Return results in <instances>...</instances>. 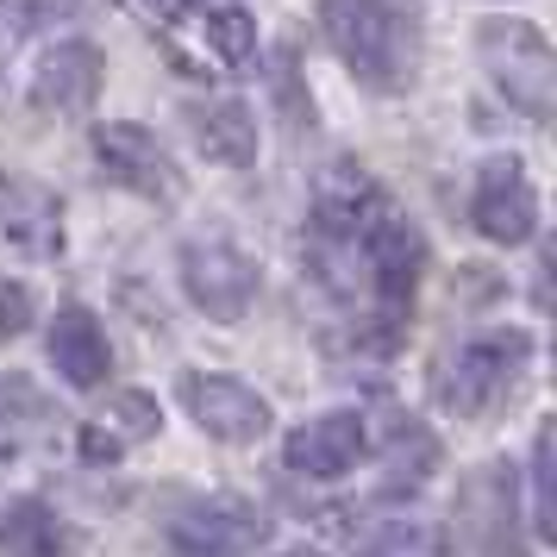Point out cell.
<instances>
[{"instance_id":"cell-1","label":"cell","mask_w":557,"mask_h":557,"mask_svg":"<svg viewBox=\"0 0 557 557\" xmlns=\"http://www.w3.org/2000/svg\"><path fill=\"white\" fill-rule=\"evenodd\" d=\"M320 26H326L338 63L370 95L413 88L420 51H426V20L413 0H320Z\"/></svg>"},{"instance_id":"cell-2","label":"cell","mask_w":557,"mask_h":557,"mask_svg":"<svg viewBox=\"0 0 557 557\" xmlns=\"http://www.w3.org/2000/svg\"><path fill=\"white\" fill-rule=\"evenodd\" d=\"M476 57L488 82H495V95L507 107H520L527 120H545L557 101V57H552V38L520 20V13H488L476 20Z\"/></svg>"},{"instance_id":"cell-3","label":"cell","mask_w":557,"mask_h":557,"mask_svg":"<svg viewBox=\"0 0 557 557\" xmlns=\"http://www.w3.org/2000/svg\"><path fill=\"white\" fill-rule=\"evenodd\" d=\"M527 357H532L527 332H482V338H470V345L445 363L438 395H445V407H457V413H488L495 401L513 395Z\"/></svg>"},{"instance_id":"cell-4","label":"cell","mask_w":557,"mask_h":557,"mask_svg":"<svg viewBox=\"0 0 557 557\" xmlns=\"http://www.w3.org/2000/svg\"><path fill=\"white\" fill-rule=\"evenodd\" d=\"M182 288L207 320H245L257 301V263L232 238H188L182 245Z\"/></svg>"},{"instance_id":"cell-5","label":"cell","mask_w":557,"mask_h":557,"mask_svg":"<svg viewBox=\"0 0 557 557\" xmlns=\"http://www.w3.org/2000/svg\"><path fill=\"white\" fill-rule=\"evenodd\" d=\"M88 151H95V170H101L107 182H120V188L145 195V201L170 207L182 195V170L170 163V151L157 145V132L132 126V120H107V126H95Z\"/></svg>"},{"instance_id":"cell-6","label":"cell","mask_w":557,"mask_h":557,"mask_svg":"<svg viewBox=\"0 0 557 557\" xmlns=\"http://www.w3.org/2000/svg\"><path fill=\"white\" fill-rule=\"evenodd\" d=\"M182 407H188V420L207 432V438H220V445H257L263 432H270V401L245 388L238 376H207V370H188L176 382Z\"/></svg>"},{"instance_id":"cell-7","label":"cell","mask_w":557,"mask_h":557,"mask_svg":"<svg viewBox=\"0 0 557 557\" xmlns=\"http://www.w3.org/2000/svg\"><path fill=\"white\" fill-rule=\"evenodd\" d=\"M470 220H476V232L488 245H527L539 232V188H532L520 157H488L476 170Z\"/></svg>"},{"instance_id":"cell-8","label":"cell","mask_w":557,"mask_h":557,"mask_svg":"<svg viewBox=\"0 0 557 557\" xmlns=\"http://www.w3.org/2000/svg\"><path fill=\"white\" fill-rule=\"evenodd\" d=\"M263 539V513L245 502H195L170 520V552L176 557H245Z\"/></svg>"},{"instance_id":"cell-9","label":"cell","mask_w":557,"mask_h":557,"mask_svg":"<svg viewBox=\"0 0 557 557\" xmlns=\"http://www.w3.org/2000/svg\"><path fill=\"white\" fill-rule=\"evenodd\" d=\"M420 270H426V238L388 207L376 226L363 232V276L376 288V301L401 313L413 301V288H420Z\"/></svg>"},{"instance_id":"cell-10","label":"cell","mask_w":557,"mask_h":557,"mask_svg":"<svg viewBox=\"0 0 557 557\" xmlns=\"http://www.w3.org/2000/svg\"><path fill=\"white\" fill-rule=\"evenodd\" d=\"M388 213V195L363 176L357 163H332L320 188H313V238L332 245H363V232Z\"/></svg>"},{"instance_id":"cell-11","label":"cell","mask_w":557,"mask_h":557,"mask_svg":"<svg viewBox=\"0 0 557 557\" xmlns=\"http://www.w3.org/2000/svg\"><path fill=\"white\" fill-rule=\"evenodd\" d=\"M0 238L20 257H57L63 251V201L45 182L0 176Z\"/></svg>"},{"instance_id":"cell-12","label":"cell","mask_w":557,"mask_h":557,"mask_svg":"<svg viewBox=\"0 0 557 557\" xmlns=\"http://www.w3.org/2000/svg\"><path fill=\"white\" fill-rule=\"evenodd\" d=\"M107 82V63L101 51L88 45V38H63L51 51L38 57V70H32V101L51 107V113H82V107L101 95Z\"/></svg>"},{"instance_id":"cell-13","label":"cell","mask_w":557,"mask_h":557,"mask_svg":"<svg viewBox=\"0 0 557 557\" xmlns=\"http://www.w3.org/2000/svg\"><path fill=\"white\" fill-rule=\"evenodd\" d=\"M357 457H363V420L357 413H320V420H307L288 438V470L313 476V482H332L345 470H357Z\"/></svg>"},{"instance_id":"cell-14","label":"cell","mask_w":557,"mask_h":557,"mask_svg":"<svg viewBox=\"0 0 557 557\" xmlns=\"http://www.w3.org/2000/svg\"><path fill=\"white\" fill-rule=\"evenodd\" d=\"M463 532H470V545L482 557H520V532H513V476H507L502 463L495 470H482L470 476L463 488Z\"/></svg>"},{"instance_id":"cell-15","label":"cell","mask_w":557,"mask_h":557,"mask_svg":"<svg viewBox=\"0 0 557 557\" xmlns=\"http://www.w3.org/2000/svg\"><path fill=\"white\" fill-rule=\"evenodd\" d=\"M188 132L201 145L207 163H226V170H245L257 163V113L232 95H213V101H188Z\"/></svg>"},{"instance_id":"cell-16","label":"cell","mask_w":557,"mask_h":557,"mask_svg":"<svg viewBox=\"0 0 557 557\" xmlns=\"http://www.w3.org/2000/svg\"><path fill=\"white\" fill-rule=\"evenodd\" d=\"M51 363H57V376L70 382V388H95V382H107L113 351H107V332H101V320H95L88 307H57Z\"/></svg>"},{"instance_id":"cell-17","label":"cell","mask_w":557,"mask_h":557,"mask_svg":"<svg viewBox=\"0 0 557 557\" xmlns=\"http://www.w3.org/2000/svg\"><path fill=\"white\" fill-rule=\"evenodd\" d=\"M157 432V401L145 388H126V395H113L107 413L95 426L82 432V457H95V463H113V457L126 451V445H145Z\"/></svg>"},{"instance_id":"cell-18","label":"cell","mask_w":557,"mask_h":557,"mask_svg":"<svg viewBox=\"0 0 557 557\" xmlns=\"http://www.w3.org/2000/svg\"><path fill=\"white\" fill-rule=\"evenodd\" d=\"M201 45L213 51L220 70H245L257 57V20L245 7H207L201 13Z\"/></svg>"},{"instance_id":"cell-19","label":"cell","mask_w":557,"mask_h":557,"mask_svg":"<svg viewBox=\"0 0 557 557\" xmlns=\"http://www.w3.org/2000/svg\"><path fill=\"white\" fill-rule=\"evenodd\" d=\"M0 552L7 557H63V532H57V520L38 502H20V507H7V520H0Z\"/></svg>"},{"instance_id":"cell-20","label":"cell","mask_w":557,"mask_h":557,"mask_svg":"<svg viewBox=\"0 0 557 557\" xmlns=\"http://www.w3.org/2000/svg\"><path fill=\"white\" fill-rule=\"evenodd\" d=\"M363 552L370 557H445V539L426 520H388L382 532L363 539Z\"/></svg>"},{"instance_id":"cell-21","label":"cell","mask_w":557,"mask_h":557,"mask_svg":"<svg viewBox=\"0 0 557 557\" xmlns=\"http://www.w3.org/2000/svg\"><path fill=\"white\" fill-rule=\"evenodd\" d=\"M532 527H539V539H552V532H557V502H552V426L539 432V445H532Z\"/></svg>"},{"instance_id":"cell-22","label":"cell","mask_w":557,"mask_h":557,"mask_svg":"<svg viewBox=\"0 0 557 557\" xmlns=\"http://www.w3.org/2000/svg\"><path fill=\"white\" fill-rule=\"evenodd\" d=\"M26 326H32V288H26V282L0 276V345H7V338H20Z\"/></svg>"},{"instance_id":"cell-23","label":"cell","mask_w":557,"mask_h":557,"mask_svg":"<svg viewBox=\"0 0 557 557\" xmlns=\"http://www.w3.org/2000/svg\"><path fill=\"white\" fill-rule=\"evenodd\" d=\"M276 557H320V552H276Z\"/></svg>"}]
</instances>
